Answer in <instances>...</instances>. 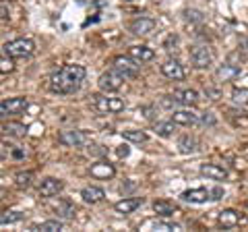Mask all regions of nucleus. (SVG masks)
<instances>
[{"label": "nucleus", "instance_id": "2", "mask_svg": "<svg viewBox=\"0 0 248 232\" xmlns=\"http://www.w3.org/2000/svg\"><path fill=\"white\" fill-rule=\"evenodd\" d=\"M33 50H35V44H33V40H29V37H19V40H13L9 44H4V54H9L11 58L31 56Z\"/></svg>", "mask_w": 248, "mask_h": 232}, {"label": "nucleus", "instance_id": "15", "mask_svg": "<svg viewBox=\"0 0 248 232\" xmlns=\"http://www.w3.org/2000/svg\"><path fill=\"white\" fill-rule=\"evenodd\" d=\"M62 189H64V182H62L60 179H54V176H50V179H46V181L42 182L40 195H42V197H54V195H58Z\"/></svg>", "mask_w": 248, "mask_h": 232}, {"label": "nucleus", "instance_id": "28", "mask_svg": "<svg viewBox=\"0 0 248 232\" xmlns=\"http://www.w3.org/2000/svg\"><path fill=\"white\" fill-rule=\"evenodd\" d=\"M2 131L9 133V135H15V137H25L27 135L25 125H19V122H9V125L2 127Z\"/></svg>", "mask_w": 248, "mask_h": 232}, {"label": "nucleus", "instance_id": "1", "mask_svg": "<svg viewBox=\"0 0 248 232\" xmlns=\"http://www.w3.org/2000/svg\"><path fill=\"white\" fill-rule=\"evenodd\" d=\"M85 77H87V71L81 65H64L58 73H54L50 77V89L54 94H75L77 89L83 85Z\"/></svg>", "mask_w": 248, "mask_h": 232}, {"label": "nucleus", "instance_id": "38", "mask_svg": "<svg viewBox=\"0 0 248 232\" xmlns=\"http://www.w3.org/2000/svg\"><path fill=\"white\" fill-rule=\"evenodd\" d=\"M176 42H178V37L172 33V35H168V40L164 42V48L166 50H172V46H176Z\"/></svg>", "mask_w": 248, "mask_h": 232}, {"label": "nucleus", "instance_id": "24", "mask_svg": "<svg viewBox=\"0 0 248 232\" xmlns=\"http://www.w3.org/2000/svg\"><path fill=\"white\" fill-rule=\"evenodd\" d=\"M54 210H56V214L60 215V218H73V215L77 214V207L71 203V201H60Z\"/></svg>", "mask_w": 248, "mask_h": 232}, {"label": "nucleus", "instance_id": "34", "mask_svg": "<svg viewBox=\"0 0 248 232\" xmlns=\"http://www.w3.org/2000/svg\"><path fill=\"white\" fill-rule=\"evenodd\" d=\"M155 230H180L178 224H172V222H155Z\"/></svg>", "mask_w": 248, "mask_h": 232}, {"label": "nucleus", "instance_id": "13", "mask_svg": "<svg viewBox=\"0 0 248 232\" xmlns=\"http://www.w3.org/2000/svg\"><path fill=\"white\" fill-rule=\"evenodd\" d=\"M91 176H95V179H104V181L114 179V176H116V168L108 160H102V162H97V164L91 166Z\"/></svg>", "mask_w": 248, "mask_h": 232}, {"label": "nucleus", "instance_id": "18", "mask_svg": "<svg viewBox=\"0 0 248 232\" xmlns=\"http://www.w3.org/2000/svg\"><path fill=\"white\" fill-rule=\"evenodd\" d=\"M172 120L176 122V125H182V127H190V125H199L201 118L195 114V112H190V110H176L172 114Z\"/></svg>", "mask_w": 248, "mask_h": 232}, {"label": "nucleus", "instance_id": "9", "mask_svg": "<svg viewBox=\"0 0 248 232\" xmlns=\"http://www.w3.org/2000/svg\"><path fill=\"white\" fill-rule=\"evenodd\" d=\"M242 222H248V220H242V215H240L236 210H223L219 212V215H217V224H219L221 228H236L240 226Z\"/></svg>", "mask_w": 248, "mask_h": 232}, {"label": "nucleus", "instance_id": "36", "mask_svg": "<svg viewBox=\"0 0 248 232\" xmlns=\"http://www.w3.org/2000/svg\"><path fill=\"white\" fill-rule=\"evenodd\" d=\"M246 60V56H242V54H240V50L238 52H232L230 56H228V63H234V65H238L240 66V63H244Z\"/></svg>", "mask_w": 248, "mask_h": 232}, {"label": "nucleus", "instance_id": "27", "mask_svg": "<svg viewBox=\"0 0 248 232\" xmlns=\"http://www.w3.org/2000/svg\"><path fill=\"white\" fill-rule=\"evenodd\" d=\"M174 125H176L174 120H168V122H157V125H155L153 129H155V133H157L159 137H172Z\"/></svg>", "mask_w": 248, "mask_h": 232}, {"label": "nucleus", "instance_id": "32", "mask_svg": "<svg viewBox=\"0 0 248 232\" xmlns=\"http://www.w3.org/2000/svg\"><path fill=\"white\" fill-rule=\"evenodd\" d=\"M232 96H234V102H236V104L248 106V89H236Z\"/></svg>", "mask_w": 248, "mask_h": 232}, {"label": "nucleus", "instance_id": "45", "mask_svg": "<svg viewBox=\"0 0 248 232\" xmlns=\"http://www.w3.org/2000/svg\"><path fill=\"white\" fill-rule=\"evenodd\" d=\"M244 46H246V48H248V40H246V44H244Z\"/></svg>", "mask_w": 248, "mask_h": 232}, {"label": "nucleus", "instance_id": "31", "mask_svg": "<svg viewBox=\"0 0 248 232\" xmlns=\"http://www.w3.org/2000/svg\"><path fill=\"white\" fill-rule=\"evenodd\" d=\"M184 19L188 23H203L205 17L199 11H195V9H188V11H184Z\"/></svg>", "mask_w": 248, "mask_h": 232}, {"label": "nucleus", "instance_id": "20", "mask_svg": "<svg viewBox=\"0 0 248 232\" xmlns=\"http://www.w3.org/2000/svg\"><path fill=\"white\" fill-rule=\"evenodd\" d=\"M81 197H83L85 203L95 205V203H99V201H104L106 193H104V189H99V187H85L81 191Z\"/></svg>", "mask_w": 248, "mask_h": 232}, {"label": "nucleus", "instance_id": "14", "mask_svg": "<svg viewBox=\"0 0 248 232\" xmlns=\"http://www.w3.org/2000/svg\"><path fill=\"white\" fill-rule=\"evenodd\" d=\"M201 174L211 181H226L228 179V170L219 164H201Z\"/></svg>", "mask_w": 248, "mask_h": 232}, {"label": "nucleus", "instance_id": "11", "mask_svg": "<svg viewBox=\"0 0 248 232\" xmlns=\"http://www.w3.org/2000/svg\"><path fill=\"white\" fill-rule=\"evenodd\" d=\"M240 73H242V68H240L238 65L226 63V65H221V66L215 71V77H217V81L228 83V81H234L236 77H240Z\"/></svg>", "mask_w": 248, "mask_h": 232}, {"label": "nucleus", "instance_id": "8", "mask_svg": "<svg viewBox=\"0 0 248 232\" xmlns=\"http://www.w3.org/2000/svg\"><path fill=\"white\" fill-rule=\"evenodd\" d=\"M58 141L62 145H66V148H79L87 141V135L83 133V131H77V129H71V131H62L58 135Z\"/></svg>", "mask_w": 248, "mask_h": 232}, {"label": "nucleus", "instance_id": "41", "mask_svg": "<svg viewBox=\"0 0 248 232\" xmlns=\"http://www.w3.org/2000/svg\"><path fill=\"white\" fill-rule=\"evenodd\" d=\"M128 153H130V149L126 148V145H120V148H118V156H120V158H126Z\"/></svg>", "mask_w": 248, "mask_h": 232}, {"label": "nucleus", "instance_id": "17", "mask_svg": "<svg viewBox=\"0 0 248 232\" xmlns=\"http://www.w3.org/2000/svg\"><path fill=\"white\" fill-rule=\"evenodd\" d=\"M141 205H143L141 197H124V199H120L118 203L114 205V210L118 214H133L137 207H141Z\"/></svg>", "mask_w": 248, "mask_h": 232}, {"label": "nucleus", "instance_id": "25", "mask_svg": "<svg viewBox=\"0 0 248 232\" xmlns=\"http://www.w3.org/2000/svg\"><path fill=\"white\" fill-rule=\"evenodd\" d=\"M122 137L126 139V141H130V143H145L147 139H149L145 131H135V129L133 131H122Z\"/></svg>", "mask_w": 248, "mask_h": 232}, {"label": "nucleus", "instance_id": "3", "mask_svg": "<svg viewBox=\"0 0 248 232\" xmlns=\"http://www.w3.org/2000/svg\"><path fill=\"white\" fill-rule=\"evenodd\" d=\"M124 75H120L116 68H112V71H106L99 75V79H97V85H99V89L104 91V94H114V91H118L122 85H124Z\"/></svg>", "mask_w": 248, "mask_h": 232}, {"label": "nucleus", "instance_id": "37", "mask_svg": "<svg viewBox=\"0 0 248 232\" xmlns=\"http://www.w3.org/2000/svg\"><path fill=\"white\" fill-rule=\"evenodd\" d=\"M161 104H164L166 108H172L174 104H178V99H176V96H164V99H161Z\"/></svg>", "mask_w": 248, "mask_h": 232}, {"label": "nucleus", "instance_id": "44", "mask_svg": "<svg viewBox=\"0 0 248 232\" xmlns=\"http://www.w3.org/2000/svg\"><path fill=\"white\" fill-rule=\"evenodd\" d=\"M143 112H145V116H147V118H153V108H143Z\"/></svg>", "mask_w": 248, "mask_h": 232}, {"label": "nucleus", "instance_id": "26", "mask_svg": "<svg viewBox=\"0 0 248 232\" xmlns=\"http://www.w3.org/2000/svg\"><path fill=\"white\" fill-rule=\"evenodd\" d=\"M31 230L58 232V230H62V222H60V220H46V222H42V224H35V226H31Z\"/></svg>", "mask_w": 248, "mask_h": 232}, {"label": "nucleus", "instance_id": "4", "mask_svg": "<svg viewBox=\"0 0 248 232\" xmlns=\"http://www.w3.org/2000/svg\"><path fill=\"white\" fill-rule=\"evenodd\" d=\"M93 106H95V110L102 112V114L124 110V102H122V99H118V98H108V96H102V94L93 96Z\"/></svg>", "mask_w": 248, "mask_h": 232}, {"label": "nucleus", "instance_id": "40", "mask_svg": "<svg viewBox=\"0 0 248 232\" xmlns=\"http://www.w3.org/2000/svg\"><path fill=\"white\" fill-rule=\"evenodd\" d=\"M207 96L211 98V99H219V89H215V87H207Z\"/></svg>", "mask_w": 248, "mask_h": 232}, {"label": "nucleus", "instance_id": "22", "mask_svg": "<svg viewBox=\"0 0 248 232\" xmlns=\"http://www.w3.org/2000/svg\"><path fill=\"white\" fill-rule=\"evenodd\" d=\"M176 210H178V205L174 203V201L161 199V201H155V203H153V212L157 215H164V218H170V215H172Z\"/></svg>", "mask_w": 248, "mask_h": 232}, {"label": "nucleus", "instance_id": "7", "mask_svg": "<svg viewBox=\"0 0 248 232\" xmlns=\"http://www.w3.org/2000/svg\"><path fill=\"white\" fill-rule=\"evenodd\" d=\"M27 98H9L0 104V114L2 116H11V114H21L27 110Z\"/></svg>", "mask_w": 248, "mask_h": 232}, {"label": "nucleus", "instance_id": "10", "mask_svg": "<svg viewBox=\"0 0 248 232\" xmlns=\"http://www.w3.org/2000/svg\"><path fill=\"white\" fill-rule=\"evenodd\" d=\"M161 73H164V77H168V79H172V81H182L186 77L184 66L178 63V60H166V63L161 65Z\"/></svg>", "mask_w": 248, "mask_h": 232}, {"label": "nucleus", "instance_id": "30", "mask_svg": "<svg viewBox=\"0 0 248 232\" xmlns=\"http://www.w3.org/2000/svg\"><path fill=\"white\" fill-rule=\"evenodd\" d=\"M23 220V214L21 212H4L0 215V224L6 226V224H15V222H21Z\"/></svg>", "mask_w": 248, "mask_h": 232}, {"label": "nucleus", "instance_id": "46", "mask_svg": "<svg viewBox=\"0 0 248 232\" xmlns=\"http://www.w3.org/2000/svg\"><path fill=\"white\" fill-rule=\"evenodd\" d=\"M246 207H248V201H246Z\"/></svg>", "mask_w": 248, "mask_h": 232}, {"label": "nucleus", "instance_id": "39", "mask_svg": "<svg viewBox=\"0 0 248 232\" xmlns=\"http://www.w3.org/2000/svg\"><path fill=\"white\" fill-rule=\"evenodd\" d=\"M89 153H93V156H106V148L104 145H95V149H91L89 145Z\"/></svg>", "mask_w": 248, "mask_h": 232}, {"label": "nucleus", "instance_id": "29", "mask_svg": "<svg viewBox=\"0 0 248 232\" xmlns=\"http://www.w3.org/2000/svg\"><path fill=\"white\" fill-rule=\"evenodd\" d=\"M31 181H33V172H19L15 176V184H17L19 189H27Z\"/></svg>", "mask_w": 248, "mask_h": 232}, {"label": "nucleus", "instance_id": "12", "mask_svg": "<svg viewBox=\"0 0 248 232\" xmlns=\"http://www.w3.org/2000/svg\"><path fill=\"white\" fill-rule=\"evenodd\" d=\"M130 32L135 35H149L151 32H155V21L149 17H139L130 23Z\"/></svg>", "mask_w": 248, "mask_h": 232}, {"label": "nucleus", "instance_id": "5", "mask_svg": "<svg viewBox=\"0 0 248 232\" xmlns=\"http://www.w3.org/2000/svg\"><path fill=\"white\" fill-rule=\"evenodd\" d=\"M139 65L133 56H116L114 58V68L120 75H124V79H133V77L139 75Z\"/></svg>", "mask_w": 248, "mask_h": 232}, {"label": "nucleus", "instance_id": "33", "mask_svg": "<svg viewBox=\"0 0 248 232\" xmlns=\"http://www.w3.org/2000/svg\"><path fill=\"white\" fill-rule=\"evenodd\" d=\"M0 71H2V75H6V73L13 71V60H11L9 54H4L2 60H0Z\"/></svg>", "mask_w": 248, "mask_h": 232}, {"label": "nucleus", "instance_id": "6", "mask_svg": "<svg viewBox=\"0 0 248 232\" xmlns=\"http://www.w3.org/2000/svg\"><path fill=\"white\" fill-rule=\"evenodd\" d=\"M190 60H192V65H195L197 68H209L211 63H213V54H211V50H209L207 46L197 44V46H192L190 48Z\"/></svg>", "mask_w": 248, "mask_h": 232}, {"label": "nucleus", "instance_id": "42", "mask_svg": "<svg viewBox=\"0 0 248 232\" xmlns=\"http://www.w3.org/2000/svg\"><path fill=\"white\" fill-rule=\"evenodd\" d=\"M221 195H223L221 189H213V191H211V199H221Z\"/></svg>", "mask_w": 248, "mask_h": 232}, {"label": "nucleus", "instance_id": "16", "mask_svg": "<svg viewBox=\"0 0 248 232\" xmlns=\"http://www.w3.org/2000/svg\"><path fill=\"white\" fill-rule=\"evenodd\" d=\"M128 56H133L137 63H151L155 58V52L151 48H147V46H130L128 48Z\"/></svg>", "mask_w": 248, "mask_h": 232}, {"label": "nucleus", "instance_id": "23", "mask_svg": "<svg viewBox=\"0 0 248 232\" xmlns=\"http://www.w3.org/2000/svg\"><path fill=\"white\" fill-rule=\"evenodd\" d=\"M174 96L178 99V104H184V106H195L199 102V94L195 89H180Z\"/></svg>", "mask_w": 248, "mask_h": 232}, {"label": "nucleus", "instance_id": "35", "mask_svg": "<svg viewBox=\"0 0 248 232\" xmlns=\"http://www.w3.org/2000/svg\"><path fill=\"white\" fill-rule=\"evenodd\" d=\"M201 125H209V127L217 125V118L213 116V112H203V116H201Z\"/></svg>", "mask_w": 248, "mask_h": 232}, {"label": "nucleus", "instance_id": "21", "mask_svg": "<svg viewBox=\"0 0 248 232\" xmlns=\"http://www.w3.org/2000/svg\"><path fill=\"white\" fill-rule=\"evenodd\" d=\"M178 151L180 153H197L199 151V141L190 135H184L178 139Z\"/></svg>", "mask_w": 248, "mask_h": 232}, {"label": "nucleus", "instance_id": "43", "mask_svg": "<svg viewBox=\"0 0 248 232\" xmlns=\"http://www.w3.org/2000/svg\"><path fill=\"white\" fill-rule=\"evenodd\" d=\"M0 13H2V21L9 19V11H6V0L2 2V9H0Z\"/></svg>", "mask_w": 248, "mask_h": 232}, {"label": "nucleus", "instance_id": "19", "mask_svg": "<svg viewBox=\"0 0 248 232\" xmlns=\"http://www.w3.org/2000/svg\"><path fill=\"white\" fill-rule=\"evenodd\" d=\"M182 199L188 203H205L207 199H211V191L209 189H188L182 193Z\"/></svg>", "mask_w": 248, "mask_h": 232}]
</instances>
